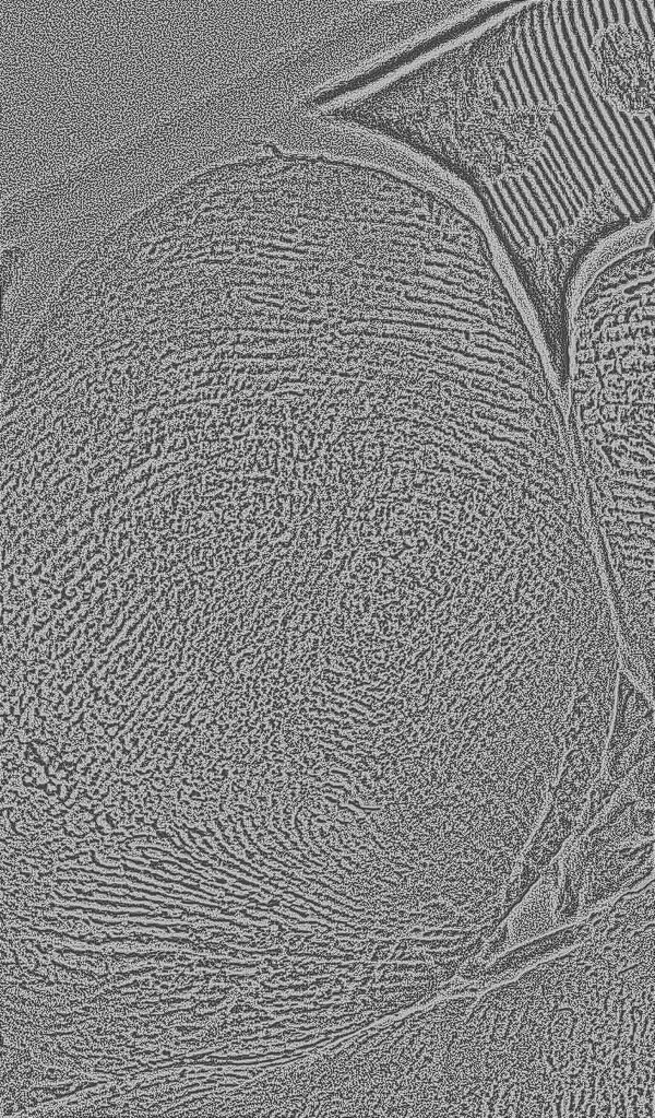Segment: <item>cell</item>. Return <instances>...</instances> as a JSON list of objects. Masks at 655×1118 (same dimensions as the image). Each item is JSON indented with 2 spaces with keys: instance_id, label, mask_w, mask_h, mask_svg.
Instances as JSON below:
<instances>
[{
  "instance_id": "cell-3",
  "label": "cell",
  "mask_w": 655,
  "mask_h": 1118,
  "mask_svg": "<svg viewBox=\"0 0 655 1118\" xmlns=\"http://www.w3.org/2000/svg\"><path fill=\"white\" fill-rule=\"evenodd\" d=\"M553 879L544 878L522 903L510 925L509 945L521 943L547 931L552 925L550 907Z\"/></svg>"
},
{
  "instance_id": "cell-1",
  "label": "cell",
  "mask_w": 655,
  "mask_h": 1118,
  "mask_svg": "<svg viewBox=\"0 0 655 1118\" xmlns=\"http://www.w3.org/2000/svg\"><path fill=\"white\" fill-rule=\"evenodd\" d=\"M529 4L382 87L323 111L458 168L479 187L508 181L524 152L517 105H497V85Z\"/></svg>"
},
{
  "instance_id": "cell-2",
  "label": "cell",
  "mask_w": 655,
  "mask_h": 1118,
  "mask_svg": "<svg viewBox=\"0 0 655 1118\" xmlns=\"http://www.w3.org/2000/svg\"><path fill=\"white\" fill-rule=\"evenodd\" d=\"M592 93L616 110L650 116L654 109V39L624 22H610L591 44Z\"/></svg>"
}]
</instances>
